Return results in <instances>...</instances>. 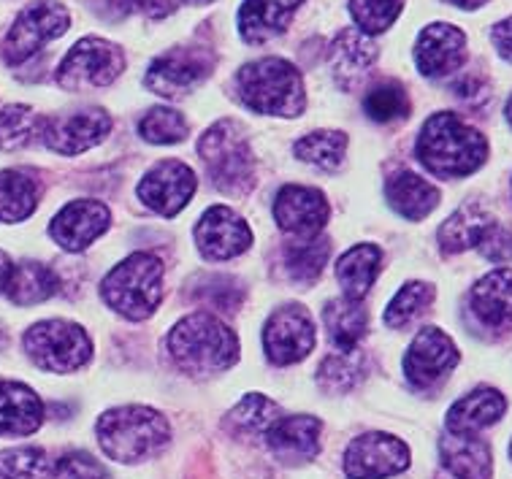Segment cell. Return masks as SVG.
I'll use <instances>...</instances> for the list:
<instances>
[{"label": "cell", "instance_id": "cell-10", "mask_svg": "<svg viewBox=\"0 0 512 479\" xmlns=\"http://www.w3.org/2000/svg\"><path fill=\"white\" fill-rule=\"evenodd\" d=\"M215 63L217 57L209 47H174L152 60L144 82L155 95L177 101L201 87L215 71Z\"/></svg>", "mask_w": 512, "mask_h": 479}, {"label": "cell", "instance_id": "cell-18", "mask_svg": "<svg viewBox=\"0 0 512 479\" xmlns=\"http://www.w3.org/2000/svg\"><path fill=\"white\" fill-rule=\"evenodd\" d=\"M109 222H112V212L106 203L90 201V198L71 201L55 214V220L49 222V236L66 252H82L95 239H101Z\"/></svg>", "mask_w": 512, "mask_h": 479}, {"label": "cell", "instance_id": "cell-15", "mask_svg": "<svg viewBox=\"0 0 512 479\" xmlns=\"http://www.w3.org/2000/svg\"><path fill=\"white\" fill-rule=\"evenodd\" d=\"M326 195L315 187L285 185L274 198V220L280 231L296 239H315L328 222Z\"/></svg>", "mask_w": 512, "mask_h": 479}, {"label": "cell", "instance_id": "cell-51", "mask_svg": "<svg viewBox=\"0 0 512 479\" xmlns=\"http://www.w3.org/2000/svg\"><path fill=\"white\" fill-rule=\"evenodd\" d=\"M182 3H190V6H206V3H212V0H182Z\"/></svg>", "mask_w": 512, "mask_h": 479}, {"label": "cell", "instance_id": "cell-14", "mask_svg": "<svg viewBox=\"0 0 512 479\" xmlns=\"http://www.w3.org/2000/svg\"><path fill=\"white\" fill-rule=\"evenodd\" d=\"M196 185L198 179L193 168L179 160H163L155 168H149L147 176L141 179L139 198L160 217H177L196 193Z\"/></svg>", "mask_w": 512, "mask_h": 479}, {"label": "cell", "instance_id": "cell-35", "mask_svg": "<svg viewBox=\"0 0 512 479\" xmlns=\"http://www.w3.org/2000/svg\"><path fill=\"white\" fill-rule=\"evenodd\" d=\"M434 298H437V290L429 282H407L399 293L393 295V301L382 314V323L388 325L391 331H399V328L410 325L415 317L426 312Z\"/></svg>", "mask_w": 512, "mask_h": 479}, {"label": "cell", "instance_id": "cell-8", "mask_svg": "<svg viewBox=\"0 0 512 479\" xmlns=\"http://www.w3.org/2000/svg\"><path fill=\"white\" fill-rule=\"evenodd\" d=\"M125 71V55L112 41L98 36L82 38L74 49L63 57L57 68V84L68 93L90 90V87H109Z\"/></svg>", "mask_w": 512, "mask_h": 479}, {"label": "cell", "instance_id": "cell-50", "mask_svg": "<svg viewBox=\"0 0 512 479\" xmlns=\"http://www.w3.org/2000/svg\"><path fill=\"white\" fill-rule=\"evenodd\" d=\"M447 3H453V6H458V9H480V6L488 3V0H447Z\"/></svg>", "mask_w": 512, "mask_h": 479}, {"label": "cell", "instance_id": "cell-20", "mask_svg": "<svg viewBox=\"0 0 512 479\" xmlns=\"http://www.w3.org/2000/svg\"><path fill=\"white\" fill-rule=\"evenodd\" d=\"M466 60V36L464 30L447 22H434L423 28L415 44V63L420 74L429 79H442V76L456 74Z\"/></svg>", "mask_w": 512, "mask_h": 479}, {"label": "cell", "instance_id": "cell-27", "mask_svg": "<svg viewBox=\"0 0 512 479\" xmlns=\"http://www.w3.org/2000/svg\"><path fill=\"white\" fill-rule=\"evenodd\" d=\"M385 198L391 209L399 217L410 222L426 220L439 206V190L429 179L412 174V171H399L385 182Z\"/></svg>", "mask_w": 512, "mask_h": 479}, {"label": "cell", "instance_id": "cell-29", "mask_svg": "<svg viewBox=\"0 0 512 479\" xmlns=\"http://www.w3.org/2000/svg\"><path fill=\"white\" fill-rule=\"evenodd\" d=\"M60 293V277L38 260H22L14 266L6 295L14 306H36Z\"/></svg>", "mask_w": 512, "mask_h": 479}, {"label": "cell", "instance_id": "cell-40", "mask_svg": "<svg viewBox=\"0 0 512 479\" xmlns=\"http://www.w3.org/2000/svg\"><path fill=\"white\" fill-rule=\"evenodd\" d=\"M366 117L374 122H396L410 114V98L399 82L377 84L364 98Z\"/></svg>", "mask_w": 512, "mask_h": 479}, {"label": "cell", "instance_id": "cell-24", "mask_svg": "<svg viewBox=\"0 0 512 479\" xmlns=\"http://www.w3.org/2000/svg\"><path fill=\"white\" fill-rule=\"evenodd\" d=\"M507 412V398L494 387H477L469 396L458 398L456 404L447 409V433H477L488 425L499 423Z\"/></svg>", "mask_w": 512, "mask_h": 479}, {"label": "cell", "instance_id": "cell-34", "mask_svg": "<svg viewBox=\"0 0 512 479\" xmlns=\"http://www.w3.org/2000/svg\"><path fill=\"white\" fill-rule=\"evenodd\" d=\"M293 152L298 160H304L309 166L334 171L345 160L347 136L342 130H315V133H307L304 139H298Z\"/></svg>", "mask_w": 512, "mask_h": 479}, {"label": "cell", "instance_id": "cell-49", "mask_svg": "<svg viewBox=\"0 0 512 479\" xmlns=\"http://www.w3.org/2000/svg\"><path fill=\"white\" fill-rule=\"evenodd\" d=\"M11 271H14V263L11 258L0 249V293H6V287H9V279H11Z\"/></svg>", "mask_w": 512, "mask_h": 479}, {"label": "cell", "instance_id": "cell-7", "mask_svg": "<svg viewBox=\"0 0 512 479\" xmlns=\"http://www.w3.org/2000/svg\"><path fill=\"white\" fill-rule=\"evenodd\" d=\"M25 352L38 369L52 374H74L93 358V341L82 325L68 320H44L25 333Z\"/></svg>", "mask_w": 512, "mask_h": 479}, {"label": "cell", "instance_id": "cell-42", "mask_svg": "<svg viewBox=\"0 0 512 479\" xmlns=\"http://www.w3.org/2000/svg\"><path fill=\"white\" fill-rule=\"evenodd\" d=\"M353 352H342V355H331L320 363L317 369V382L326 393H347L350 387L361 379V366L350 358Z\"/></svg>", "mask_w": 512, "mask_h": 479}, {"label": "cell", "instance_id": "cell-46", "mask_svg": "<svg viewBox=\"0 0 512 479\" xmlns=\"http://www.w3.org/2000/svg\"><path fill=\"white\" fill-rule=\"evenodd\" d=\"M453 90H456L458 98L466 103H472V101H477V98H485V95H488L483 79H480V76H472V74L464 76V79H458Z\"/></svg>", "mask_w": 512, "mask_h": 479}, {"label": "cell", "instance_id": "cell-21", "mask_svg": "<svg viewBox=\"0 0 512 479\" xmlns=\"http://www.w3.org/2000/svg\"><path fill=\"white\" fill-rule=\"evenodd\" d=\"M439 479H491V447L475 433H447L439 439Z\"/></svg>", "mask_w": 512, "mask_h": 479}, {"label": "cell", "instance_id": "cell-47", "mask_svg": "<svg viewBox=\"0 0 512 479\" xmlns=\"http://www.w3.org/2000/svg\"><path fill=\"white\" fill-rule=\"evenodd\" d=\"M491 38H494L499 55H502L507 63H512V17L499 22V25L491 30Z\"/></svg>", "mask_w": 512, "mask_h": 479}, {"label": "cell", "instance_id": "cell-6", "mask_svg": "<svg viewBox=\"0 0 512 479\" xmlns=\"http://www.w3.org/2000/svg\"><path fill=\"white\" fill-rule=\"evenodd\" d=\"M198 155L217 190L239 195L255 185V157L239 122H215L198 141Z\"/></svg>", "mask_w": 512, "mask_h": 479}, {"label": "cell", "instance_id": "cell-39", "mask_svg": "<svg viewBox=\"0 0 512 479\" xmlns=\"http://www.w3.org/2000/svg\"><path fill=\"white\" fill-rule=\"evenodd\" d=\"M139 136L149 144H179L187 136V120L168 106H155L141 117Z\"/></svg>", "mask_w": 512, "mask_h": 479}, {"label": "cell", "instance_id": "cell-17", "mask_svg": "<svg viewBox=\"0 0 512 479\" xmlns=\"http://www.w3.org/2000/svg\"><path fill=\"white\" fill-rule=\"evenodd\" d=\"M196 244L206 260H231L252 247L250 225L228 206H212L201 214L196 231Z\"/></svg>", "mask_w": 512, "mask_h": 479}, {"label": "cell", "instance_id": "cell-31", "mask_svg": "<svg viewBox=\"0 0 512 479\" xmlns=\"http://www.w3.org/2000/svg\"><path fill=\"white\" fill-rule=\"evenodd\" d=\"M366 309L361 301L350 298H331L323 309V323L336 347L342 352H355L366 333Z\"/></svg>", "mask_w": 512, "mask_h": 479}, {"label": "cell", "instance_id": "cell-52", "mask_svg": "<svg viewBox=\"0 0 512 479\" xmlns=\"http://www.w3.org/2000/svg\"><path fill=\"white\" fill-rule=\"evenodd\" d=\"M504 114H507V122H510V128H512V98L507 101V109H504Z\"/></svg>", "mask_w": 512, "mask_h": 479}, {"label": "cell", "instance_id": "cell-32", "mask_svg": "<svg viewBox=\"0 0 512 479\" xmlns=\"http://www.w3.org/2000/svg\"><path fill=\"white\" fill-rule=\"evenodd\" d=\"M38 185L36 179L22 171H0V222H22L36 212Z\"/></svg>", "mask_w": 512, "mask_h": 479}, {"label": "cell", "instance_id": "cell-41", "mask_svg": "<svg viewBox=\"0 0 512 479\" xmlns=\"http://www.w3.org/2000/svg\"><path fill=\"white\" fill-rule=\"evenodd\" d=\"M404 0H350V14L361 33H382L396 22Z\"/></svg>", "mask_w": 512, "mask_h": 479}, {"label": "cell", "instance_id": "cell-23", "mask_svg": "<svg viewBox=\"0 0 512 479\" xmlns=\"http://www.w3.org/2000/svg\"><path fill=\"white\" fill-rule=\"evenodd\" d=\"M377 60V47L366 33L358 28H342V33L331 44V68H334L336 84L350 93L364 82Z\"/></svg>", "mask_w": 512, "mask_h": 479}, {"label": "cell", "instance_id": "cell-44", "mask_svg": "<svg viewBox=\"0 0 512 479\" xmlns=\"http://www.w3.org/2000/svg\"><path fill=\"white\" fill-rule=\"evenodd\" d=\"M57 479H112L103 469L101 461H95L87 452H68L55 463Z\"/></svg>", "mask_w": 512, "mask_h": 479}, {"label": "cell", "instance_id": "cell-48", "mask_svg": "<svg viewBox=\"0 0 512 479\" xmlns=\"http://www.w3.org/2000/svg\"><path fill=\"white\" fill-rule=\"evenodd\" d=\"M133 6H139L144 14H149V17H166V14H171V11L177 9L179 0H131Z\"/></svg>", "mask_w": 512, "mask_h": 479}, {"label": "cell", "instance_id": "cell-12", "mask_svg": "<svg viewBox=\"0 0 512 479\" xmlns=\"http://www.w3.org/2000/svg\"><path fill=\"white\" fill-rule=\"evenodd\" d=\"M410 466V447L391 433H364L347 444V479H385L396 477Z\"/></svg>", "mask_w": 512, "mask_h": 479}, {"label": "cell", "instance_id": "cell-11", "mask_svg": "<svg viewBox=\"0 0 512 479\" xmlns=\"http://www.w3.org/2000/svg\"><path fill=\"white\" fill-rule=\"evenodd\" d=\"M315 341V323L307 309L298 304L280 306L263 325V352L274 366L304 360L315 350Z\"/></svg>", "mask_w": 512, "mask_h": 479}, {"label": "cell", "instance_id": "cell-1", "mask_svg": "<svg viewBox=\"0 0 512 479\" xmlns=\"http://www.w3.org/2000/svg\"><path fill=\"white\" fill-rule=\"evenodd\" d=\"M418 157L429 174L439 179H461L475 174L488 157L483 133L466 125L453 111H439L426 120L418 136Z\"/></svg>", "mask_w": 512, "mask_h": 479}, {"label": "cell", "instance_id": "cell-28", "mask_svg": "<svg viewBox=\"0 0 512 479\" xmlns=\"http://www.w3.org/2000/svg\"><path fill=\"white\" fill-rule=\"evenodd\" d=\"M382 249L377 244H355L336 263V279L350 301H361L380 277Z\"/></svg>", "mask_w": 512, "mask_h": 479}, {"label": "cell", "instance_id": "cell-26", "mask_svg": "<svg viewBox=\"0 0 512 479\" xmlns=\"http://www.w3.org/2000/svg\"><path fill=\"white\" fill-rule=\"evenodd\" d=\"M304 0H244L239 9V33L247 44H266L288 28Z\"/></svg>", "mask_w": 512, "mask_h": 479}, {"label": "cell", "instance_id": "cell-30", "mask_svg": "<svg viewBox=\"0 0 512 479\" xmlns=\"http://www.w3.org/2000/svg\"><path fill=\"white\" fill-rule=\"evenodd\" d=\"M491 222H494L491 214H485L475 203H466L456 214H450L442 222V228H439V247H442L445 255H458L464 249L477 247Z\"/></svg>", "mask_w": 512, "mask_h": 479}, {"label": "cell", "instance_id": "cell-25", "mask_svg": "<svg viewBox=\"0 0 512 479\" xmlns=\"http://www.w3.org/2000/svg\"><path fill=\"white\" fill-rule=\"evenodd\" d=\"M44 423L41 398L22 382L0 379V436H28Z\"/></svg>", "mask_w": 512, "mask_h": 479}, {"label": "cell", "instance_id": "cell-37", "mask_svg": "<svg viewBox=\"0 0 512 479\" xmlns=\"http://www.w3.org/2000/svg\"><path fill=\"white\" fill-rule=\"evenodd\" d=\"M44 120L30 106H6L0 111V149H22L41 136Z\"/></svg>", "mask_w": 512, "mask_h": 479}, {"label": "cell", "instance_id": "cell-19", "mask_svg": "<svg viewBox=\"0 0 512 479\" xmlns=\"http://www.w3.org/2000/svg\"><path fill=\"white\" fill-rule=\"evenodd\" d=\"M320 433H323V423L317 417L280 415L271 423L269 431L263 433V439L282 466H301L320 455Z\"/></svg>", "mask_w": 512, "mask_h": 479}, {"label": "cell", "instance_id": "cell-3", "mask_svg": "<svg viewBox=\"0 0 512 479\" xmlns=\"http://www.w3.org/2000/svg\"><path fill=\"white\" fill-rule=\"evenodd\" d=\"M95 433L109 461L141 463L166 450L171 425L149 406H117L101 415Z\"/></svg>", "mask_w": 512, "mask_h": 479}, {"label": "cell", "instance_id": "cell-2", "mask_svg": "<svg viewBox=\"0 0 512 479\" xmlns=\"http://www.w3.org/2000/svg\"><path fill=\"white\" fill-rule=\"evenodd\" d=\"M168 352L179 369L193 377H209L231 369L239 360V339L228 325L209 312L182 317L168 331Z\"/></svg>", "mask_w": 512, "mask_h": 479}, {"label": "cell", "instance_id": "cell-33", "mask_svg": "<svg viewBox=\"0 0 512 479\" xmlns=\"http://www.w3.org/2000/svg\"><path fill=\"white\" fill-rule=\"evenodd\" d=\"M328 255H331V244L320 236L290 241L288 249H285V268H288L290 279L296 285L312 287L323 274Z\"/></svg>", "mask_w": 512, "mask_h": 479}, {"label": "cell", "instance_id": "cell-45", "mask_svg": "<svg viewBox=\"0 0 512 479\" xmlns=\"http://www.w3.org/2000/svg\"><path fill=\"white\" fill-rule=\"evenodd\" d=\"M480 255L491 263H512V231L504 228L499 222H491L488 231L483 233V239L477 244Z\"/></svg>", "mask_w": 512, "mask_h": 479}, {"label": "cell", "instance_id": "cell-53", "mask_svg": "<svg viewBox=\"0 0 512 479\" xmlns=\"http://www.w3.org/2000/svg\"><path fill=\"white\" fill-rule=\"evenodd\" d=\"M510 458H512V444H510Z\"/></svg>", "mask_w": 512, "mask_h": 479}, {"label": "cell", "instance_id": "cell-36", "mask_svg": "<svg viewBox=\"0 0 512 479\" xmlns=\"http://www.w3.org/2000/svg\"><path fill=\"white\" fill-rule=\"evenodd\" d=\"M280 417V406L274 404L271 398L261 396V393H250L244 396L239 404L233 406L228 415V425L233 433L242 436H255V433H266L271 423Z\"/></svg>", "mask_w": 512, "mask_h": 479}, {"label": "cell", "instance_id": "cell-4", "mask_svg": "<svg viewBox=\"0 0 512 479\" xmlns=\"http://www.w3.org/2000/svg\"><path fill=\"white\" fill-rule=\"evenodd\" d=\"M236 90L244 106L269 117H298L307 106L298 68L282 57H263L236 74Z\"/></svg>", "mask_w": 512, "mask_h": 479}, {"label": "cell", "instance_id": "cell-5", "mask_svg": "<svg viewBox=\"0 0 512 479\" xmlns=\"http://www.w3.org/2000/svg\"><path fill=\"white\" fill-rule=\"evenodd\" d=\"M166 266L149 252H133L101 282V298L128 320H147L163 301Z\"/></svg>", "mask_w": 512, "mask_h": 479}, {"label": "cell", "instance_id": "cell-9", "mask_svg": "<svg viewBox=\"0 0 512 479\" xmlns=\"http://www.w3.org/2000/svg\"><path fill=\"white\" fill-rule=\"evenodd\" d=\"M71 17L63 3L55 0H36L19 11L14 25L3 41V60L9 65H19L36 55L38 49L55 41L68 30Z\"/></svg>", "mask_w": 512, "mask_h": 479}, {"label": "cell", "instance_id": "cell-38", "mask_svg": "<svg viewBox=\"0 0 512 479\" xmlns=\"http://www.w3.org/2000/svg\"><path fill=\"white\" fill-rule=\"evenodd\" d=\"M52 461L41 447H14L0 452V479H49Z\"/></svg>", "mask_w": 512, "mask_h": 479}, {"label": "cell", "instance_id": "cell-22", "mask_svg": "<svg viewBox=\"0 0 512 479\" xmlns=\"http://www.w3.org/2000/svg\"><path fill=\"white\" fill-rule=\"evenodd\" d=\"M469 304L485 328L512 333V268H496L485 274L472 287Z\"/></svg>", "mask_w": 512, "mask_h": 479}, {"label": "cell", "instance_id": "cell-16", "mask_svg": "<svg viewBox=\"0 0 512 479\" xmlns=\"http://www.w3.org/2000/svg\"><path fill=\"white\" fill-rule=\"evenodd\" d=\"M109 130H112V117L103 109L76 111V114H68V117L44 120L41 141L57 155L74 157L93 149L95 144H101Z\"/></svg>", "mask_w": 512, "mask_h": 479}, {"label": "cell", "instance_id": "cell-43", "mask_svg": "<svg viewBox=\"0 0 512 479\" xmlns=\"http://www.w3.org/2000/svg\"><path fill=\"white\" fill-rule=\"evenodd\" d=\"M242 295L244 290L231 277H206L204 287H198V301L223 312H236V306L242 304Z\"/></svg>", "mask_w": 512, "mask_h": 479}, {"label": "cell", "instance_id": "cell-13", "mask_svg": "<svg viewBox=\"0 0 512 479\" xmlns=\"http://www.w3.org/2000/svg\"><path fill=\"white\" fill-rule=\"evenodd\" d=\"M458 360H461L458 347L445 331L423 328L412 339L410 350L404 355V374H407L412 387L429 390L456 369Z\"/></svg>", "mask_w": 512, "mask_h": 479}]
</instances>
